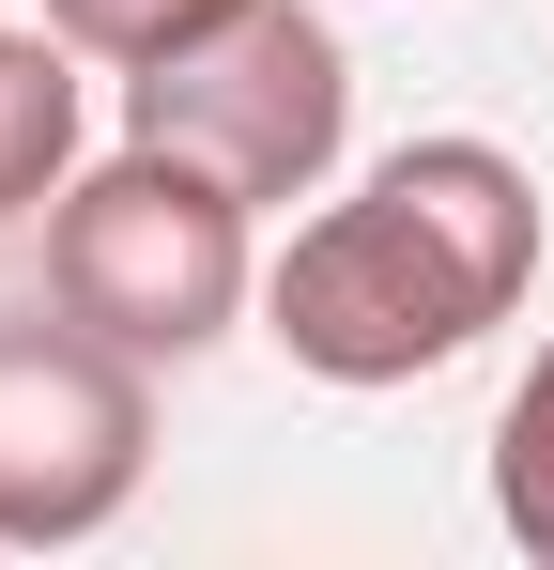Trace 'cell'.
Listing matches in <instances>:
<instances>
[{
	"label": "cell",
	"mask_w": 554,
	"mask_h": 570,
	"mask_svg": "<svg viewBox=\"0 0 554 570\" xmlns=\"http://www.w3.org/2000/svg\"><path fill=\"white\" fill-rule=\"evenodd\" d=\"M540 278V186L493 139H400L263 263V324L308 385H416L477 355Z\"/></svg>",
	"instance_id": "1"
},
{
	"label": "cell",
	"mask_w": 554,
	"mask_h": 570,
	"mask_svg": "<svg viewBox=\"0 0 554 570\" xmlns=\"http://www.w3.org/2000/svg\"><path fill=\"white\" fill-rule=\"evenodd\" d=\"M47 293L78 308L92 340L185 371L263 293V200L231 170H200V155H170V139H123L108 170H78L47 200Z\"/></svg>",
	"instance_id": "2"
},
{
	"label": "cell",
	"mask_w": 554,
	"mask_h": 570,
	"mask_svg": "<svg viewBox=\"0 0 554 570\" xmlns=\"http://www.w3.org/2000/svg\"><path fill=\"white\" fill-rule=\"evenodd\" d=\"M123 139H170L200 170H231L247 200H308L355 155V47L308 0H247L200 47H170V62L123 78Z\"/></svg>",
	"instance_id": "3"
},
{
	"label": "cell",
	"mask_w": 554,
	"mask_h": 570,
	"mask_svg": "<svg viewBox=\"0 0 554 570\" xmlns=\"http://www.w3.org/2000/svg\"><path fill=\"white\" fill-rule=\"evenodd\" d=\"M155 478V355L62 324H0V556H78Z\"/></svg>",
	"instance_id": "4"
},
{
	"label": "cell",
	"mask_w": 554,
	"mask_h": 570,
	"mask_svg": "<svg viewBox=\"0 0 554 570\" xmlns=\"http://www.w3.org/2000/svg\"><path fill=\"white\" fill-rule=\"evenodd\" d=\"M78 47L62 31H0V216H31V200H62L78 186Z\"/></svg>",
	"instance_id": "5"
},
{
	"label": "cell",
	"mask_w": 554,
	"mask_h": 570,
	"mask_svg": "<svg viewBox=\"0 0 554 570\" xmlns=\"http://www.w3.org/2000/svg\"><path fill=\"white\" fill-rule=\"evenodd\" d=\"M493 524L554 570V340H540V371L508 385V416H493Z\"/></svg>",
	"instance_id": "6"
},
{
	"label": "cell",
	"mask_w": 554,
	"mask_h": 570,
	"mask_svg": "<svg viewBox=\"0 0 554 570\" xmlns=\"http://www.w3.org/2000/svg\"><path fill=\"white\" fill-rule=\"evenodd\" d=\"M216 16H247V0H47V31H62L78 62H108V78H139V62L200 47Z\"/></svg>",
	"instance_id": "7"
}]
</instances>
